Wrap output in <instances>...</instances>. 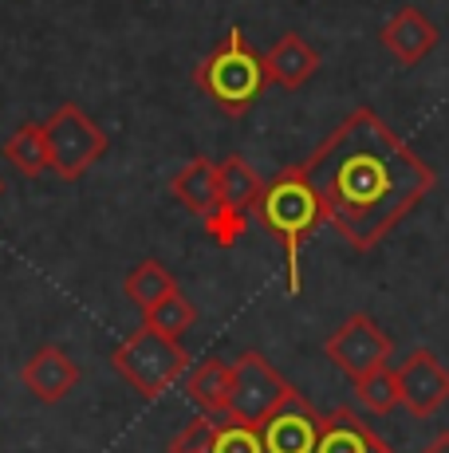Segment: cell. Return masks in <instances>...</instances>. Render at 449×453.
<instances>
[{
    "label": "cell",
    "instance_id": "cell-1",
    "mask_svg": "<svg viewBox=\"0 0 449 453\" xmlns=\"http://www.w3.org/2000/svg\"><path fill=\"white\" fill-rule=\"evenodd\" d=\"M331 225L355 252L383 245L438 186V173L391 123L355 107L300 162Z\"/></svg>",
    "mask_w": 449,
    "mask_h": 453
},
{
    "label": "cell",
    "instance_id": "cell-2",
    "mask_svg": "<svg viewBox=\"0 0 449 453\" xmlns=\"http://www.w3.org/2000/svg\"><path fill=\"white\" fill-rule=\"evenodd\" d=\"M256 221L261 229H269L284 249V265H288V292L300 296L304 276H300V252L316 237V229L323 225V205H319L316 189L308 186L304 170L288 165L272 181H264V194L256 202Z\"/></svg>",
    "mask_w": 449,
    "mask_h": 453
},
{
    "label": "cell",
    "instance_id": "cell-3",
    "mask_svg": "<svg viewBox=\"0 0 449 453\" xmlns=\"http://www.w3.org/2000/svg\"><path fill=\"white\" fill-rule=\"evenodd\" d=\"M194 83L221 115L240 119L256 107L264 91H269V67H264V51H256L245 40V32L232 28L202 64L194 67Z\"/></svg>",
    "mask_w": 449,
    "mask_h": 453
},
{
    "label": "cell",
    "instance_id": "cell-4",
    "mask_svg": "<svg viewBox=\"0 0 449 453\" xmlns=\"http://www.w3.org/2000/svg\"><path fill=\"white\" fill-rule=\"evenodd\" d=\"M110 367L146 403H154V398H162V390L174 387L181 374L189 371V355L181 347V339H170L162 331H154L150 324H142L131 339H123L110 351Z\"/></svg>",
    "mask_w": 449,
    "mask_h": 453
},
{
    "label": "cell",
    "instance_id": "cell-5",
    "mask_svg": "<svg viewBox=\"0 0 449 453\" xmlns=\"http://www.w3.org/2000/svg\"><path fill=\"white\" fill-rule=\"evenodd\" d=\"M48 134V154H51V170L59 181H80L95 162L107 154L110 138L80 103H59L44 123Z\"/></svg>",
    "mask_w": 449,
    "mask_h": 453
},
{
    "label": "cell",
    "instance_id": "cell-6",
    "mask_svg": "<svg viewBox=\"0 0 449 453\" xmlns=\"http://www.w3.org/2000/svg\"><path fill=\"white\" fill-rule=\"evenodd\" d=\"M292 390L296 387H292L261 351H240L237 359H232V387H229L224 414H229L232 422L261 426Z\"/></svg>",
    "mask_w": 449,
    "mask_h": 453
},
{
    "label": "cell",
    "instance_id": "cell-7",
    "mask_svg": "<svg viewBox=\"0 0 449 453\" xmlns=\"http://www.w3.org/2000/svg\"><path fill=\"white\" fill-rule=\"evenodd\" d=\"M323 351L351 382H359V379H367V374L383 371L386 363H391L394 339L386 335L367 311H351V316L327 335Z\"/></svg>",
    "mask_w": 449,
    "mask_h": 453
},
{
    "label": "cell",
    "instance_id": "cell-8",
    "mask_svg": "<svg viewBox=\"0 0 449 453\" xmlns=\"http://www.w3.org/2000/svg\"><path fill=\"white\" fill-rule=\"evenodd\" d=\"M319 426H323V414H319L300 390H292L256 430H261L264 453H312Z\"/></svg>",
    "mask_w": 449,
    "mask_h": 453
},
{
    "label": "cell",
    "instance_id": "cell-9",
    "mask_svg": "<svg viewBox=\"0 0 449 453\" xmlns=\"http://www.w3.org/2000/svg\"><path fill=\"white\" fill-rule=\"evenodd\" d=\"M394 374H399L402 406L414 418H434L449 403V371L438 363L430 347H414Z\"/></svg>",
    "mask_w": 449,
    "mask_h": 453
},
{
    "label": "cell",
    "instance_id": "cell-10",
    "mask_svg": "<svg viewBox=\"0 0 449 453\" xmlns=\"http://www.w3.org/2000/svg\"><path fill=\"white\" fill-rule=\"evenodd\" d=\"M83 371L72 355L64 351L59 343H44L36 347V355H28V363L20 367V382L36 403H48L56 406L59 398H67L75 387H80Z\"/></svg>",
    "mask_w": 449,
    "mask_h": 453
},
{
    "label": "cell",
    "instance_id": "cell-11",
    "mask_svg": "<svg viewBox=\"0 0 449 453\" xmlns=\"http://www.w3.org/2000/svg\"><path fill=\"white\" fill-rule=\"evenodd\" d=\"M378 40H383V48L391 51L399 64L414 67V64H422V59L438 48V40H442V36H438V24L430 20L422 8L406 4V8H399V12L383 24Z\"/></svg>",
    "mask_w": 449,
    "mask_h": 453
},
{
    "label": "cell",
    "instance_id": "cell-12",
    "mask_svg": "<svg viewBox=\"0 0 449 453\" xmlns=\"http://www.w3.org/2000/svg\"><path fill=\"white\" fill-rule=\"evenodd\" d=\"M312 453H394V449L370 430L367 418H359L351 406H339V411L323 414Z\"/></svg>",
    "mask_w": 449,
    "mask_h": 453
},
{
    "label": "cell",
    "instance_id": "cell-13",
    "mask_svg": "<svg viewBox=\"0 0 449 453\" xmlns=\"http://www.w3.org/2000/svg\"><path fill=\"white\" fill-rule=\"evenodd\" d=\"M170 194L194 217H213L221 209V186H217V162H209L205 154H194L181 170L170 178Z\"/></svg>",
    "mask_w": 449,
    "mask_h": 453
},
{
    "label": "cell",
    "instance_id": "cell-14",
    "mask_svg": "<svg viewBox=\"0 0 449 453\" xmlns=\"http://www.w3.org/2000/svg\"><path fill=\"white\" fill-rule=\"evenodd\" d=\"M264 67H269V80L280 83L284 91H300V87L319 72V51L300 36V32H284V36L264 51Z\"/></svg>",
    "mask_w": 449,
    "mask_h": 453
},
{
    "label": "cell",
    "instance_id": "cell-15",
    "mask_svg": "<svg viewBox=\"0 0 449 453\" xmlns=\"http://www.w3.org/2000/svg\"><path fill=\"white\" fill-rule=\"evenodd\" d=\"M217 186H221V205L232 209L240 217H253L256 202L264 194V181L256 178V170L240 154H224L217 162Z\"/></svg>",
    "mask_w": 449,
    "mask_h": 453
},
{
    "label": "cell",
    "instance_id": "cell-16",
    "mask_svg": "<svg viewBox=\"0 0 449 453\" xmlns=\"http://www.w3.org/2000/svg\"><path fill=\"white\" fill-rule=\"evenodd\" d=\"M229 387H232V363H221V359H205L186 374V395L194 398L205 414H224Z\"/></svg>",
    "mask_w": 449,
    "mask_h": 453
},
{
    "label": "cell",
    "instance_id": "cell-17",
    "mask_svg": "<svg viewBox=\"0 0 449 453\" xmlns=\"http://www.w3.org/2000/svg\"><path fill=\"white\" fill-rule=\"evenodd\" d=\"M8 165L24 173V178H40L44 170H51V154H48V134L44 123H20L8 134V142L0 146Z\"/></svg>",
    "mask_w": 449,
    "mask_h": 453
},
{
    "label": "cell",
    "instance_id": "cell-18",
    "mask_svg": "<svg viewBox=\"0 0 449 453\" xmlns=\"http://www.w3.org/2000/svg\"><path fill=\"white\" fill-rule=\"evenodd\" d=\"M123 292H126V300H131L134 308L146 316V311L158 308L170 292H178V280H174V273H170L166 265H158V260H142L138 268L126 273Z\"/></svg>",
    "mask_w": 449,
    "mask_h": 453
},
{
    "label": "cell",
    "instance_id": "cell-19",
    "mask_svg": "<svg viewBox=\"0 0 449 453\" xmlns=\"http://www.w3.org/2000/svg\"><path fill=\"white\" fill-rule=\"evenodd\" d=\"M355 398H359L362 406H367L370 414H378V418L394 414V411L402 406V395H399V374H394L391 367H383V371L367 374V379H359V382H355Z\"/></svg>",
    "mask_w": 449,
    "mask_h": 453
},
{
    "label": "cell",
    "instance_id": "cell-20",
    "mask_svg": "<svg viewBox=\"0 0 449 453\" xmlns=\"http://www.w3.org/2000/svg\"><path fill=\"white\" fill-rule=\"evenodd\" d=\"M142 324H150L154 331H162V335H170V339H181L189 327L197 324V308H194V303H189L186 296H181V288H178V292H170L154 311H146Z\"/></svg>",
    "mask_w": 449,
    "mask_h": 453
},
{
    "label": "cell",
    "instance_id": "cell-21",
    "mask_svg": "<svg viewBox=\"0 0 449 453\" xmlns=\"http://www.w3.org/2000/svg\"><path fill=\"white\" fill-rule=\"evenodd\" d=\"M209 453H264L261 430H256V426H245V422H232L229 414H221Z\"/></svg>",
    "mask_w": 449,
    "mask_h": 453
},
{
    "label": "cell",
    "instance_id": "cell-22",
    "mask_svg": "<svg viewBox=\"0 0 449 453\" xmlns=\"http://www.w3.org/2000/svg\"><path fill=\"white\" fill-rule=\"evenodd\" d=\"M245 229H248V217H240V213H232V209H217L213 217H205V233H209V241L213 245H221V249H232L240 237H245Z\"/></svg>",
    "mask_w": 449,
    "mask_h": 453
},
{
    "label": "cell",
    "instance_id": "cell-23",
    "mask_svg": "<svg viewBox=\"0 0 449 453\" xmlns=\"http://www.w3.org/2000/svg\"><path fill=\"white\" fill-rule=\"evenodd\" d=\"M422 453H449V430H445V434H438V438L430 441V446L422 449Z\"/></svg>",
    "mask_w": 449,
    "mask_h": 453
},
{
    "label": "cell",
    "instance_id": "cell-24",
    "mask_svg": "<svg viewBox=\"0 0 449 453\" xmlns=\"http://www.w3.org/2000/svg\"><path fill=\"white\" fill-rule=\"evenodd\" d=\"M0 197H4V178H0Z\"/></svg>",
    "mask_w": 449,
    "mask_h": 453
}]
</instances>
